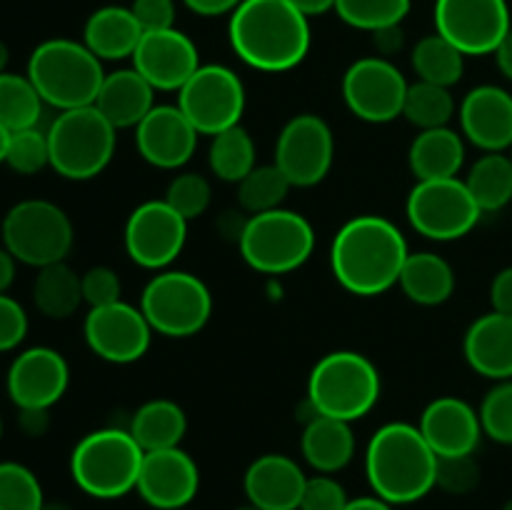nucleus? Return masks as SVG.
I'll return each instance as SVG.
<instances>
[{
	"instance_id": "f257e3e1",
	"label": "nucleus",
	"mask_w": 512,
	"mask_h": 510,
	"mask_svg": "<svg viewBox=\"0 0 512 510\" xmlns=\"http://www.w3.org/2000/svg\"><path fill=\"white\" fill-rule=\"evenodd\" d=\"M408 255V240L393 220L355 215L330 243V270L348 293L375 298L398 285Z\"/></svg>"
},
{
	"instance_id": "f03ea898",
	"label": "nucleus",
	"mask_w": 512,
	"mask_h": 510,
	"mask_svg": "<svg viewBox=\"0 0 512 510\" xmlns=\"http://www.w3.org/2000/svg\"><path fill=\"white\" fill-rule=\"evenodd\" d=\"M233 53L260 73H288L310 53V18L290 0H243L230 13Z\"/></svg>"
},
{
	"instance_id": "7ed1b4c3",
	"label": "nucleus",
	"mask_w": 512,
	"mask_h": 510,
	"mask_svg": "<svg viewBox=\"0 0 512 510\" xmlns=\"http://www.w3.org/2000/svg\"><path fill=\"white\" fill-rule=\"evenodd\" d=\"M438 455L418 425L385 423L365 448V475L373 495L390 505H410L435 488Z\"/></svg>"
},
{
	"instance_id": "20e7f679",
	"label": "nucleus",
	"mask_w": 512,
	"mask_h": 510,
	"mask_svg": "<svg viewBox=\"0 0 512 510\" xmlns=\"http://www.w3.org/2000/svg\"><path fill=\"white\" fill-rule=\"evenodd\" d=\"M28 78L45 103L58 110H73L95 105L105 70L103 60L85 43L50 38L30 53Z\"/></svg>"
},
{
	"instance_id": "39448f33",
	"label": "nucleus",
	"mask_w": 512,
	"mask_h": 510,
	"mask_svg": "<svg viewBox=\"0 0 512 510\" xmlns=\"http://www.w3.org/2000/svg\"><path fill=\"white\" fill-rule=\"evenodd\" d=\"M380 393V370L368 355L358 350H333L310 370L305 398L318 415L355 423L378 405Z\"/></svg>"
},
{
	"instance_id": "423d86ee",
	"label": "nucleus",
	"mask_w": 512,
	"mask_h": 510,
	"mask_svg": "<svg viewBox=\"0 0 512 510\" xmlns=\"http://www.w3.org/2000/svg\"><path fill=\"white\" fill-rule=\"evenodd\" d=\"M145 450L128 428H100L78 440L70 455V475L85 495L115 500L138 488Z\"/></svg>"
},
{
	"instance_id": "0eeeda50",
	"label": "nucleus",
	"mask_w": 512,
	"mask_h": 510,
	"mask_svg": "<svg viewBox=\"0 0 512 510\" xmlns=\"http://www.w3.org/2000/svg\"><path fill=\"white\" fill-rule=\"evenodd\" d=\"M118 130L95 105L60 110L48 128L50 168L65 180H93L115 155Z\"/></svg>"
},
{
	"instance_id": "6e6552de",
	"label": "nucleus",
	"mask_w": 512,
	"mask_h": 510,
	"mask_svg": "<svg viewBox=\"0 0 512 510\" xmlns=\"http://www.w3.org/2000/svg\"><path fill=\"white\" fill-rule=\"evenodd\" d=\"M245 263L263 275H285L303 268L315 250V230L305 215L278 208L248 215L238 238Z\"/></svg>"
},
{
	"instance_id": "1a4fd4ad",
	"label": "nucleus",
	"mask_w": 512,
	"mask_h": 510,
	"mask_svg": "<svg viewBox=\"0 0 512 510\" xmlns=\"http://www.w3.org/2000/svg\"><path fill=\"white\" fill-rule=\"evenodd\" d=\"M3 245L18 263L30 268L63 263L73 248L75 230L68 213L50 200H20L5 213Z\"/></svg>"
},
{
	"instance_id": "9d476101",
	"label": "nucleus",
	"mask_w": 512,
	"mask_h": 510,
	"mask_svg": "<svg viewBox=\"0 0 512 510\" xmlns=\"http://www.w3.org/2000/svg\"><path fill=\"white\" fill-rule=\"evenodd\" d=\"M140 310L158 335L190 338L208 325L213 315V295L198 275L185 270H160L145 283Z\"/></svg>"
},
{
	"instance_id": "9b49d317",
	"label": "nucleus",
	"mask_w": 512,
	"mask_h": 510,
	"mask_svg": "<svg viewBox=\"0 0 512 510\" xmlns=\"http://www.w3.org/2000/svg\"><path fill=\"white\" fill-rule=\"evenodd\" d=\"M410 228L428 240L450 243L473 233L483 210L460 178L418 180L405 200Z\"/></svg>"
},
{
	"instance_id": "f8f14e48",
	"label": "nucleus",
	"mask_w": 512,
	"mask_h": 510,
	"mask_svg": "<svg viewBox=\"0 0 512 510\" xmlns=\"http://www.w3.org/2000/svg\"><path fill=\"white\" fill-rule=\"evenodd\" d=\"M245 85L228 65H200L193 78L178 90V108L200 135L215 138L240 125L245 113Z\"/></svg>"
},
{
	"instance_id": "ddd939ff",
	"label": "nucleus",
	"mask_w": 512,
	"mask_h": 510,
	"mask_svg": "<svg viewBox=\"0 0 512 510\" xmlns=\"http://www.w3.org/2000/svg\"><path fill=\"white\" fill-rule=\"evenodd\" d=\"M410 83L403 70L388 58L368 55L345 70L343 100L350 113L370 125H385L403 118Z\"/></svg>"
},
{
	"instance_id": "4468645a",
	"label": "nucleus",
	"mask_w": 512,
	"mask_h": 510,
	"mask_svg": "<svg viewBox=\"0 0 512 510\" xmlns=\"http://www.w3.org/2000/svg\"><path fill=\"white\" fill-rule=\"evenodd\" d=\"M435 33L460 53L493 55L512 30L508 0H435Z\"/></svg>"
},
{
	"instance_id": "2eb2a0df",
	"label": "nucleus",
	"mask_w": 512,
	"mask_h": 510,
	"mask_svg": "<svg viewBox=\"0 0 512 510\" xmlns=\"http://www.w3.org/2000/svg\"><path fill=\"white\" fill-rule=\"evenodd\" d=\"M335 160L330 125L315 113H300L283 125L275 143V160L293 188H313L328 178Z\"/></svg>"
},
{
	"instance_id": "dca6fc26",
	"label": "nucleus",
	"mask_w": 512,
	"mask_h": 510,
	"mask_svg": "<svg viewBox=\"0 0 512 510\" xmlns=\"http://www.w3.org/2000/svg\"><path fill=\"white\" fill-rule=\"evenodd\" d=\"M188 240V220L165 200H145L125 223V253L145 270H168L183 253Z\"/></svg>"
},
{
	"instance_id": "f3484780",
	"label": "nucleus",
	"mask_w": 512,
	"mask_h": 510,
	"mask_svg": "<svg viewBox=\"0 0 512 510\" xmlns=\"http://www.w3.org/2000/svg\"><path fill=\"white\" fill-rule=\"evenodd\" d=\"M153 333L148 318L140 310V305L118 303L103 305V308H90L85 315L83 335L88 348L100 360L113 365L138 363L153 343Z\"/></svg>"
},
{
	"instance_id": "a211bd4d",
	"label": "nucleus",
	"mask_w": 512,
	"mask_h": 510,
	"mask_svg": "<svg viewBox=\"0 0 512 510\" xmlns=\"http://www.w3.org/2000/svg\"><path fill=\"white\" fill-rule=\"evenodd\" d=\"M133 68L155 90H180L200 68L198 45L183 30H150L143 33L133 53Z\"/></svg>"
},
{
	"instance_id": "6ab92c4d",
	"label": "nucleus",
	"mask_w": 512,
	"mask_h": 510,
	"mask_svg": "<svg viewBox=\"0 0 512 510\" xmlns=\"http://www.w3.org/2000/svg\"><path fill=\"white\" fill-rule=\"evenodd\" d=\"M8 395L18 408L50 410L70 385L68 360L53 348L35 345L15 355L8 368Z\"/></svg>"
},
{
	"instance_id": "aec40b11",
	"label": "nucleus",
	"mask_w": 512,
	"mask_h": 510,
	"mask_svg": "<svg viewBox=\"0 0 512 510\" xmlns=\"http://www.w3.org/2000/svg\"><path fill=\"white\" fill-rule=\"evenodd\" d=\"M138 495L155 510H183L200 490L198 463L183 448L145 453Z\"/></svg>"
},
{
	"instance_id": "412c9836",
	"label": "nucleus",
	"mask_w": 512,
	"mask_h": 510,
	"mask_svg": "<svg viewBox=\"0 0 512 510\" xmlns=\"http://www.w3.org/2000/svg\"><path fill=\"white\" fill-rule=\"evenodd\" d=\"M198 135L178 105H155L135 128V148L153 168L178 170L195 155Z\"/></svg>"
},
{
	"instance_id": "4be33fe9",
	"label": "nucleus",
	"mask_w": 512,
	"mask_h": 510,
	"mask_svg": "<svg viewBox=\"0 0 512 510\" xmlns=\"http://www.w3.org/2000/svg\"><path fill=\"white\" fill-rule=\"evenodd\" d=\"M460 133L483 153L512 148V93L500 85H478L458 108Z\"/></svg>"
},
{
	"instance_id": "5701e85b",
	"label": "nucleus",
	"mask_w": 512,
	"mask_h": 510,
	"mask_svg": "<svg viewBox=\"0 0 512 510\" xmlns=\"http://www.w3.org/2000/svg\"><path fill=\"white\" fill-rule=\"evenodd\" d=\"M418 428L438 458L473 455L483 440L478 410L455 395L430 400L420 415Z\"/></svg>"
},
{
	"instance_id": "b1692460",
	"label": "nucleus",
	"mask_w": 512,
	"mask_h": 510,
	"mask_svg": "<svg viewBox=\"0 0 512 510\" xmlns=\"http://www.w3.org/2000/svg\"><path fill=\"white\" fill-rule=\"evenodd\" d=\"M308 475L283 453H265L248 465L243 490L248 503L263 510H298Z\"/></svg>"
},
{
	"instance_id": "393cba45",
	"label": "nucleus",
	"mask_w": 512,
	"mask_h": 510,
	"mask_svg": "<svg viewBox=\"0 0 512 510\" xmlns=\"http://www.w3.org/2000/svg\"><path fill=\"white\" fill-rule=\"evenodd\" d=\"M463 355L483 378L512 380V315L490 313L470 323L463 338Z\"/></svg>"
},
{
	"instance_id": "a878e982",
	"label": "nucleus",
	"mask_w": 512,
	"mask_h": 510,
	"mask_svg": "<svg viewBox=\"0 0 512 510\" xmlns=\"http://www.w3.org/2000/svg\"><path fill=\"white\" fill-rule=\"evenodd\" d=\"M95 108L115 130H135L140 120L155 108V88L135 68L105 73Z\"/></svg>"
},
{
	"instance_id": "bb28decb",
	"label": "nucleus",
	"mask_w": 512,
	"mask_h": 510,
	"mask_svg": "<svg viewBox=\"0 0 512 510\" xmlns=\"http://www.w3.org/2000/svg\"><path fill=\"white\" fill-rule=\"evenodd\" d=\"M350 425L353 423L328 418V415H318L303 425L300 453L315 473L333 475L353 463L355 433Z\"/></svg>"
},
{
	"instance_id": "cd10ccee",
	"label": "nucleus",
	"mask_w": 512,
	"mask_h": 510,
	"mask_svg": "<svg viewBox=\"0 0 512 510\" xmlns=\"http://www.w3.org/2000/svg\"><path fill=\"white\" fill-rule=\"evenodd\" d=\"M408 165L415 180L458 178L465 165V138L450 125L420 130L408 150Z\"/></svg>"
},
{
	"instance_id": "c85d7f7f",
	"label": "nucleus",
	"mask_w": 512,
	"mask_h": 510,
	"mask_svg": "<svg viewBox=\"0 0 512 510\" xmlns=\"http://www.w3.org/2000/svg\"><path fill=\"white\" fill-rule=\"evenodd\" d=\"M140 38H143V28L135 20L133 10L123 5H105L85 20L83 43L100 60L133 58Z\"/></svg>"
},
{
	"instance_id": "c756f323",
	"label": "nucleus",
	"mask_w": 512,
	"mask_h": 510,
	"mask_svg": "<svg viewBox=\"0 0 512 510\" xmlns=\"http://www.w3.org/2000/svg\"><path fill=\"white\" fill-rule=\"evenodd\" d=\"M405 298L423 308H435L453 298L455 293V270L443 255L430 253H410L403 265V273L398 280Z\"/></svg>"
},
{
	"instance_id": "7c9ffc66",
	"label": "nucleus",
	"mask_w": 512,
	"mask_h": 510,
	"mask_svg": "<svg viewBox=\"0 0 512 510\" xmlns=\"http://www.w3.org/2000/svg\"><path fill=\"white\" fill-rule=\"evenodd\" d=\"M128 430L145 453L180 448L188 433V415L175 400L153 398L135 410Z\"/></svg>"
},
{
	"instance_id": "2f4dec72",
	"label": "nucleus",
	"mask_w": 512,
	"mask_h": 510,
	"mask_svg": "<svg viewBox=\"0 0 512 510\" xmlns=\"http://www.w3.org/2000/svg\"><path fill=\"white\" fill-rule=\"evenodd\" d=\"M33 303L45 318H70L85 303L83 275L75 273L65 260L38 268V275L33 280Z\"/></svg>"
},
{
	"instance_id": "473e14b6",
	"label": "nucleus",
	"mask_w": 512,
	"mask_h": 510,
	"mask_svg": "<svg viewBox=\"0 0 512 510\" xmlns=\"http://www.w3.org/2000/svg\"><path fill=\"white\" fill-rule=\"evenodd\" d=\"M470 195L483 213H498L512 203V160L508 153H485L465 178Z\"/></svg>"
},
{
	"instance_id": "72a5a7b5",
	"label": "nucleus",
	"mask_w": 512,
	"mask_h": 510,
	"mask_svg": "<svg viewBox=\"0 0 512 510\" xmlns=\"http://www.w3.org/2000/svg\"><path fill=\"white\" fill-rule=\"evenodd\" d=\"M410 65H413L418 80L453 88L463 80L465 55L448 38L433 33L415 43L413 53H410Z\"/></svg>"
},
{
	"instance_id": "f704fd0d",
	"label": "nucleus",
	"mask_w": 512,
	"mask_h": 510,
	"mask_svg": "<svg viewBox=\"0 0 512 510\" xmlns=\"http://www.w3.org/2000/svg\"><path fill=\"white\" fill-rule=\"evenodd\" d=\"M208 165L215 178L223 180V183L238 185L258 165V150H255L253 135L243 125H235V128L218 133L210 140Z\"/></svg>"
},
{
	"instance_id": "c9c22d12",
	"label": "nucleus",
	"mask_w": 512,
	"mask_h": 510,
	"mask_svg": "<svg viewBox=\"0 0 512 510\" xmlns=\"http://www.w3.org/2000/svg\"><path fill=\"white\" fill-rule=\"evenodd\" d=\"M45 100L40 98L38 88L28 75L3 73L0 75V123L10 130L38 128V120L43 115Z\"/></svg>"
},
{
	"instance_id": "e433bc0d",
	"label": "nucleus",
	"mask_w": 512,
	"mask_h": 510,
	"mask_svg": "<svg viewBox=\"0 0 512 510\" xmlns=\"http://www.w3.org/2000/svg\"><path fill=\"white\" fill-rule=\"evenodd\" d=\"M455 113H458V103H455L450 88L425 83V80H418L408 88L403 118L418 130L445 128L455 118Z\"/></svg>"
},
{
	"instance_id": "4c0bfd02",
	"label": "nucleus",
	"mask_w": 512,
	"mask_h": 510,
	"mask_svg": "<svg viewBox=\"0 0 512 510\" xmlns=\"http://www.w3.org/2000/svg\"><path fill=\"white\" fill-rule=\"evenodd\" d=\"M293 190L290 180L275 163L255 165L238 183V203L243 213L260 215L283 208L285 198Z\"/></svg>"
},
{
	"instance_id": "58836bf2",
	"label": "nucleus",
	"mask_w": 512,
	"mask_h": 510,
	"mask_svg": "<svg viewBox=\"0 0 512 510\" xmlns=\"http://www.w3.org/2000/svg\"><path fill=\"white\" fill-rule=\"evenodd\" d=\"M335 13L350 28L375 33L388 25H403L410 0H338Z\"/></svg>"
},
{
	"instance_id": "ea45409f",
	"label": "nucleus",
	"mask_w": 512,
	"mask_h": 510,
	"mask_svg": "<svg viewBox=\"0 0 512 510\" xmlns=\"http://www.w3.org/2000/svg\"><path fill=\"white\" fill-rule=\"evenodd\" d=\"M45 495L38 475L23 463H0V510H43Z\"/></svg>"
},
{
	"instance_id": "a19ab883",
	"label": "nucleus",
	"mask_w": 512,
	"mask_h": 510,
	"mask_svg": "<svg viewBox=\"0 0 512 510\" xmlns=\"http://www.w3.org/2000/svg\"><path fill=\"white\" fill-rule=\"evenodd\" d=\"M478 415L483 435L493 443L512 445V380H500L485 393Z\"/></svg>"
},
{
	"instance_id": "79ce46f5",
	"label": "nucleus",
	"mask_w": 512,
	"mask_h": 510,
	"mask_svg": "<svg viewBox=\"0 0 512 510\" xmlns=\"http://www.w3.org/2000/svg\"><path fill=\"white\" fill-rule=\"evenodd\" d=\"M5 165L20 175H35L50 165V145L48 133L38 128L18 130L10 133L8 155H5Z\"/></svg>"
},
{
	"instance_id": "37998d69",
	"label": "nucleus",
	"mask_w": 512,
	"mask_h": 510,
	"mask_svg": "<svg viewBox=\"0 0 512 510\" xmlns=\"http://www.w3.org/2000/svg\"><path fill=\"white\" fill-rule=\"evenodd\" d=\"M165 203L173 210H178L185 220H195L210 208L213 200V188L210 180L200 173H180L170 180L168 190H165Z\"/></svg>"
},
{
	"instance_id": "c03bdc74",
	"label": "nucleus",
	"mask_w": 512,
	"mask_h": 510,
	"mask_svg": "<svg viewBox=\"0 0 512 510\" xmlns=\"http://www.w3.org/2000/svg\"><path fill=\"white\" fill-rule=\"evenodd\" d=\"M480 485V463L473 455H450L438 458L435 488L448 495H468Z\"/></svg>"
},
{
	"instance_id": "a18cd8bd",
	"label": "nucleus",
	"mask_w": 512,
	"mask_h": 510,
	"mask_svg": "<svg viewBox=\"0 0 512 510\" xmlns=\"http://www.w3.org/2000/svg\"><path fill=\"white\" fill-rule=\"evenodd\" d=\"M123 293L118 273L108 265H93L83 273V300L90 308H103V305L118 303Z\"/></svg>"
},
{
	"instance_id": "49530a36",
	"label": "nucleus",
	"mask_w": 512,
	"mask_h": 510,
	"mask_svg": "<svg viewBox=\"0 0 512 510\" xmlns=\"http://www.w3.org/2000/svg\"><path fill=\"white\" fill-rule=\"evenodd\" d=\"M348 500V493L333 475L318 473L305 483L298 510H345Z\"/></svg>"
},
{
	"instance_id": "de8ad7c7",
	"label": "nucleus",
	"mask_w": 512,
	"mask_h": 510,
	"mask_svg": "<svg viewBox=\"0 0 512 510\" xmlns=\"http://www.w3.org/2000/svg\"><path fill=\"white\" fill-rule=\"evenodd\" d=\"M28 335V313L10 295L0 293V353L15 350Z\"/></svg>"
},
{
	"instance_id": "09e8293b",
	"label": "nucleus",
	"mask_w": 512,
	"mask_h": 510,
	"mask_svg": "<svg viewBox=\"0 0 512 510\" xmlns=\"http://www.w3.org/2000/svg\"><path fill=\"white\" fill-rule=\"evenodd\" d=\"M130 10L143 33L175 28V0H133Z\"/></svg>"
},
{
	"instance_id": "8fccbe9b",
	"label": "nucleus",
	"mask_w": 512,
	"mask_h": 510,
	"mask_svg": "<svg viewBox=\"0 0 512 510\" xmlns=\"http://www.w3.org/2000/svg\"><path fill=\"white\" fill-rule=\"evenodd\" d=\"M490 305L495 313L512 315V265L495 273L493 283H490Z\"/></svg>"
},
{
	"instance_id": "3c124183",
	"label": "nucleus",
	"mask_w": 512,
	"mask_h": 510,
	"mask_svg": "<svg viewBox=\"0 0 512 510\" xmlns=\"http://www.w3.org/2000/svg\"><path fill=\"white\" fill-rule=\"evenodd\" d=\"M373 43L378 48L380 58H393L400 50L405 48V30L403 25H388V28H380L373 33Z\"/></svg>"
},
{
	"instance_id": "603ef678",
	"label": "nucleus",
	"mask_w": 512,
	"mask_h": 510,
	"mask_svg": "<svg viewBox=\"0 0 512 510\" xmlns=\"http://www.w3.org/2000/svg\"><path fill=\"white\" fill-rule=\"evenodd\" d=\"M18 425L30 438H40L50 428V410L45 408H18Z\"/></svg>"
},
{
	"instance_id": "864d4df0",
	"label": "nucleus",
	"mask_w": 512,
	"mask_h": 510,
	"mask_svg": "<svg viewBox=\"0 0 512 510\" xmlns=\"http://www.w3.org/2000/svg\"><path fill=\"white\" fill-rule=\"evenodd\" d=\"M185 8L203 18H218V15H230L243 0H183Z\"/></svg>"
},
{
	"instance_id": "5fc2aeb1",
	"label": "nucleus",
	"mask_w": 512,
	"mask_h": 510,
	"mask_svg": "<svg viewBox=\"0 0 512 510\" xmlns=\"http://www.w3.org/2000/svg\"><path fill=\"white\" fill-rule=\"evenodd\" d=\"M493 55H495V63H498V70L503 73V78L512 83V30L505 35L503 43L498 45V50H495Z\"/></svg>"
},
{
	"instance_id": "6e6d98bb",
	"label": "nucleus",
	"mask_w": 512,
	"mask_h": 510,
	"mask_svg": "<svg viewBox=\"0 0 512 510\" xmlns=\"http://www.w3.org/2000/svg\"><path fill=\"white\" fill-rule=\"evenodd\" d=\"M15 263L18 260L10 255V250L5 245H0V293H8V288L15 280Z\"/></svg>"
},
{
	"instance_id": "4d7b16f0",
	"label": "nucleus",
	"mask_w": 512,
	"mask_h": 510,
	"mask_svg": "<svg viewBox=\"0 0 512 510\" xmlns=\"http://www.w3.org/2000/svg\"><path fill=\"white\" fill-rule=\"evenodd\" d=\"M290 3H293L300 13L308 15V18H315V15H325L330 13V10H335V3H338V0H290Z\"/></svg>"
},
{
	"instance_id": "13d9d810",
	"label": "nucleus",
	"mask_w": 512,
	"mask_h": 510,
	"mask_svg": "<svg viewBox=\"0 0 512 510\" xmlns=\"http://www.w3.org/2000/svg\"><path fill=\"white\" fill-rule=\"evenodd\" d=\"M345 510H393V505L385 503L378 495H363V498L348 500Z\"/></svg>"
},
{
	"instance_id": "bf43d9fd",
	"label": "nucleus",
	"mask_w": 512,
	"mask_h": 510,
	"mask_svg": "<svg viewBox=\"0 0 512 510\" xmlns=\"http://www.w3.org/2000/svg\"><path fill=\"white\" fill-rule=\"evenodd\" d=\"M8 143H10V130L0 123V163H5V155H8Z\"/></svg>"
},
{
	"instance_id": "052dcab7",
	"label": "nucleus",
	"mask_w": 512,
	"mask_h": 510,
	"mask_svg": "<svg viewBox=\"0 0 512 510\" xmlns=\"http://www.w3.org/2000/svg\"><path fill=\"white\" fill-rule=\"evenodd\" d=\"M8 60H10V50H8V45L3 43V40H0V75L3 73H8Z\"/></svg>"
},
{
	"instance_id": "680f3d73",
	"label": "nucleus",
	"mask_w": 512,
	"mask_h": 510,
	"mask_svg": "<svg viewBox=\"0 0 512 510\" xmlns=\"http://www.w3.org/2000/svg\"><path fill=\"white\" fill-rule=\"evenodd\" d=\"M43 510H70L65 503H45Z\"/></svg>"
},
{
	"instance_id": "e2e57ef3",
	"label": "nucleus",
	"mask_w": 512,
	"mask_h": 510,
	"mask_svg": "<svg viewBox=\"0 0 512 510\" xmlns=\"http://www.w3.org/2000/svg\"><path fill=\"white\" fill-rule=\"evenodd\" d=\"M235 510H263V508H258V505H253V503H245V505H240V508H235Z\"/></svg>"
},
{
	"instance_id": "0e129e2a",
	"label": "nucleus",
	"mask_w": 512,
	"mask_h": 510,
	"mask_svg": "<svg viewBox=\"0 0 512 510\" xmlns=\"http://www.w3.org/2000/svg\"><path fill=\"white\" fill-rule=\"evenodd\" d=\"M503 510H512V498H510V500H505V505H503Z\"/></svg>"
},
{
	"instance_id": "69168bd1",
	"label": "nucleus",
	"mask_w": 512,
	"mask_h": 510,
	"mask_svg": "<svg viewBox=\"0 0 512 510\" xmlns=\"http://www.w3.org/2000/svg\"><path fill=\"white\" fill-rule=\"evenodd\" d=\"M0 435H3V418H0Z\"/></svg>"
},
{
	"instance_id": "338daca9",
	"label": "nucleus",
	"mask_w": 512,
	"mask_h": 510,
	"mask_svg": "<svg viewBox=\"0 0 512 510\" xmlns=\"http://www.w3.org/2000/svg\"><path fill=\"white\" fill-rule=\"evenodd\" d=\"M508 155H510V160H512V148H510V153H508Z\"/></svg>"
}]
</instances>
